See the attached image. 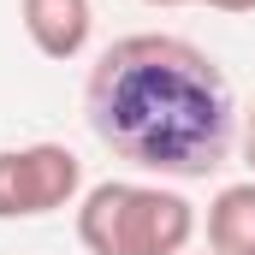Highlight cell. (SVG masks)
I'll list each match as a JSON object with an SVG mask.
<instances>
[{
  "label": "cell",
  "mask_w": 255,
  "mask_h": 255,
  "mask_svg": "<svg viewBox=\"0 0 255 255\" xmlns=\"http://www.w3.org/2000/svg\"><path fill=\"white\" fill-rule=\"evenodd\" d=\"M244 160H250V172H255V107H250V119H244Z\"/></svg>",
  "instance_id": "8992f818"
},
{
  "label": "cell",
  "mask_w": 255,
  "mask_h": 255,
  "mask_svg": "<svg viewBox=\"0 0 255 255\" xmlns=\"http://www.w3.org/2000/svg\"><path fill=\"white\" fill-rule=\"evenodd\" d=\"M142 6H190V0H142Z\"/></svg>",
  "instance_id": "ba28073f"
},
{
  "label": "cell",
  "mask_w": 255,
  "mask_h": 255,
  "mask_svg": "<svg viewBox=\"0 0 255 255\" xmlns=\"http://www.w3.org/2000/svg\"><path fill=\"white\" fill-rule=\"evenodd\" d=\"M18 18H24V36L36 42L42 60H77L95 30L89 0H18Z\"/></svg>",
  "instance_id": "277c9868"
},
{
  "label": "cell",
  "mask_w": 255,
  "mask_h": 255,
  "mask_svg": "<svg viewBox=\"0 0 255 255\" xmlns=\"http://www.w3.org/2000/svg\"><path fill=\"white\" fill-rule=\"evenodd\" d=\"M83 196V160L65 142L0 148V220H42Z\"/></svg>",
  "instance_id": "3957f363"
},
{
  "label": "cell",
  "mask_w": 255,
  "mask_h": 255,
  "mask_svg": "<svg viewBox=\"0 0 255 255\" xmlns=\"http://www.w3.org/2000/svg\"><path fill=\"white\" fill-rule=\"evenodd\" d=\"M196 6H214V12H255V0H196Z\"/></svg>",
  "instance_id": "52a82bcc"
},
{
  "label": "cell",
  "mask_w": 255,
  "mask_h": 255,
  "mask_svg": "<svg viewBox=\"0 0 255 255\" xmlns=\"http://www.w3.org/2000/svg\"><path fill=\"white\" fill-rule=\"evenodd\" d=\"M208 250L214 255H255V178L226 184L208 202Z\"/></svg>",
  "instance_id": "5b68a950"
},
{
  "label": "cell",
  "mask_w": 255,
  "mask_h": 255,
  "mask_svg": "<svg viewBox=\"0 0 255 255\" xmlns=\"http://www.w3.org/2000/svg\"><path fill=\"white\" fill-rule=\"evenodd\" d=\"M89 130L142 172L208 178L238 136V101L226 71L184 36H119L83 83Z\"/></svg>",
  "instance_id": "6da1fadb"
},
{
  "label": "cell",
  "mask_w": 255,
  "mask_h": 255,
  "mask_svg": "<svg viewBox=\"0 0 255 255\" xmlns=\"http://www.w3.org/2000/svg\"><path fill=\"white\" fill-rule=\"evenodd\" d=\"M196 238V208L178 190L107 178L77 196V244L89 255H184Z\"/></svg>",
  "instance_id": "7a4b0ae2"
}]
</instances>
